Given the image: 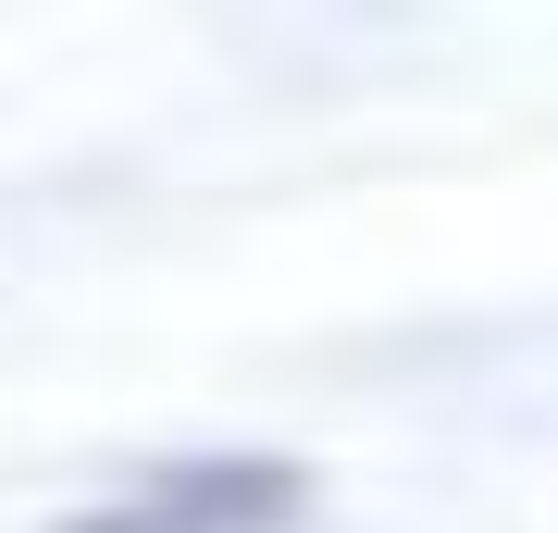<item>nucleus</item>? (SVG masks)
<instances>
[{
	"label": "nucleus",
	"mask_w": 558,
	"mask_h": 533,
	"mask_svg": "<svg viewBox=\"0 0 558 533\" xmlns=\"http://www.w3.org/2000/svg\"><path fill=\"white\" fill-rule=\"evenodd\" d=\"M299 496L311 484L286 472V459H186V472L124 484L112 509H87V521H62V533H286Z\"/></svg>",
	"instance_id": "nucleus-1"
}]
</instances>
